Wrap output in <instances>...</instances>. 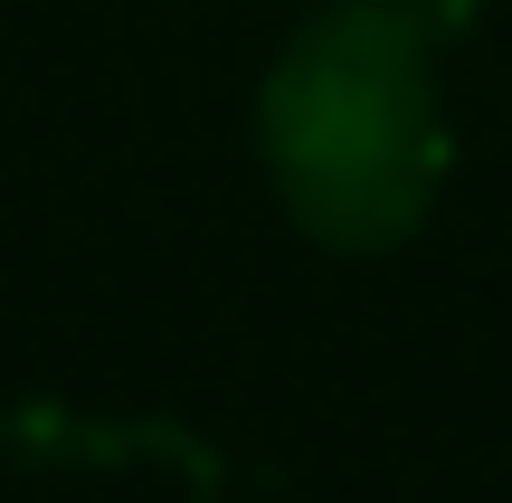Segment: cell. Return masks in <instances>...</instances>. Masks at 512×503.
I'll use <instances>...</instances> for the list:
<instances>
[{
	"instance_id": "1",
	"label": "cell",
	"mask_w": 512,
	"mask_h": 503,
	"mask_svg": "<svg viewBox=\"0 0 512 503\" xmlns=\"http://www.w3.org/2000/svg\"><path fill=\"white\" fill-rule=\"evenodd\" d=\"M456 0H342L256 86V152L285 219L332 257H389L446 190L437 29Z\"/></svg>"
}]
</instances>
